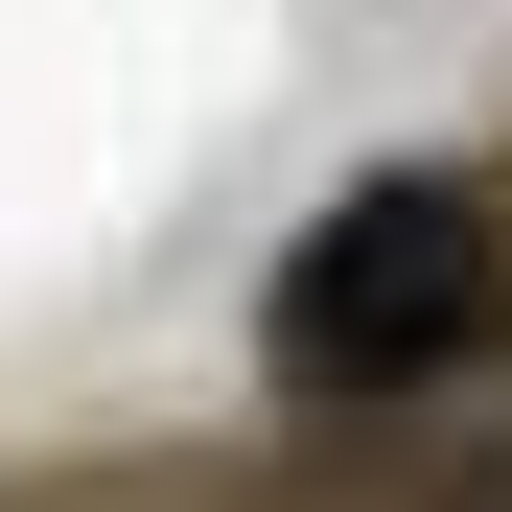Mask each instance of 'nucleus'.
<instances>
[{
	"label": "nucleus",
	"mask_w": 512,
	"mask_h": 512,
	"mask_svg": "<svg viewBox=\"0 0 512 512\" xmlns=\"http://www.w3.org/2000/svg\"><path fill=\"white\" fill-rule=\"evenodd\" d=\"M443 512H512V443H489V466H443Z\"/></svg>",
	"instance_id": "obj_2"
},
{
	"label": "nucleus",
	"mask_w": 512,
	"mask_h": 512,
	"mask_svg": "<svg viewBox=\"0 0 512 512\" xmlns=\"http://www.w3.org/2000/svg\"><path fill=\"white\" fill-rule=\"evenodd\" d=\"M256 350H280V396H443V373H489L512 350V210L466 163H373V187L280 256Z\"/></svg>",
	"instance_id": "obj_1"
}]
</instances>
